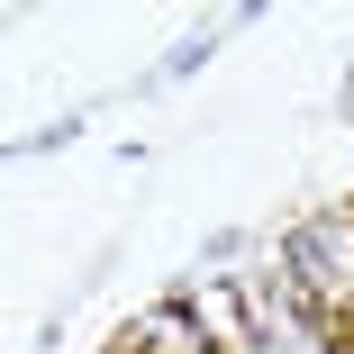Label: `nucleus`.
Wrapping results in <instances>:
<instances>
[{
	"instance_id": "1",
	"label": "nucleus",
	"mask_w": 354,
	"mask_h": 354,
	"mask_svg": "<svg viewBox=\"0 0 354 354\" xmlns=\"http://www.w3.org/2000/svg\"><path fill=\"white\" fill-rule=\"evenodd\" d=\"M146 345H155V354H209V336H191L182 309H155V318H146Z\"/></svg>"
}]
</instances>
